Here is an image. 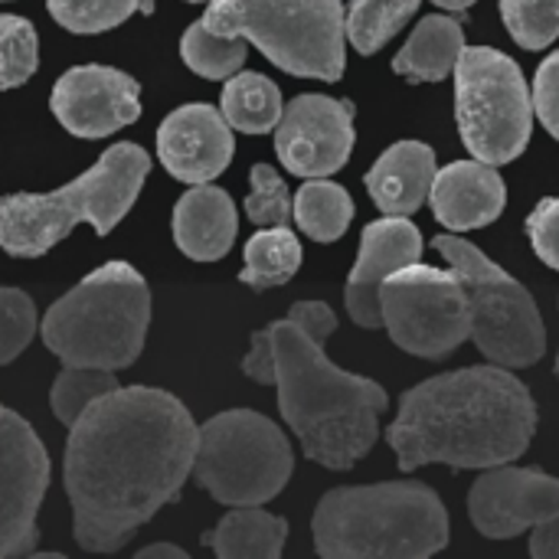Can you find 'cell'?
I'll list each match as a JSON object with an SVG mask.
<instances>
[{
    "mask_svg": "<svg viewBox=\"0 0 559 559\" xmlns=\"http://www.w3.org/2000/svg\"><path fill=\"white\" fill-rule=\"evenodd\" d=\"M200 426L187 406L151 386L111 390L72 426L66 495L82 550H121L193 475Z\"/></svg>",
    "mask_w": 559,
    "mask_h": 559,
    "instance_id": "6da1fadb",
    "label": "cell"
},
{
    "mask_svg": "<svg viewBox=\"0 0 559 559\" xmlns=\"http://www.w3.org/2000/svg\"><path fill=\"white\" fill-rule=\"evenodd\" d=\"M537 429L531 390L508 367H465L413 386L386 442L400 472L423 465L495 468L521 459Z\"/></svg>",
    "mask_w": 559,
    "mask_h": 559,
    "instance_id": "7a4b0ae2",
    "label": "cell"
},
{
    "mask_svg": "<svg viewBox=\"0 0 559 559\" xmlns=\"http://www.w3.org/2000/svg\"><path fill=\"white\" fill-rule=\"evenodd\" d=\"M265 334L275 357L278 409L305 455L331 472L354 468L380 436L386 390L334 367L324 344L292 318L269 324Z\"/></svg>",
    "mask_w": 559,
    "mask_h": 559,
    "instance_id": "3957f363",
    "label": "cell"
},
{
    "mask_svg": "<svg viewBox=\"0 0 559 559\" xmlns=\"http://www.w3.org/2000/svg\"><path fill=\"white\" fill-rule=\"evenodd\" d=\"M311 531L324 559H426L449 547L445 504L423 481L334 488Z\"/></svg>",
    "mask_w": 559,
    "mask_h": 559,
    "instance_id": "277c9868",
    "label": "cell"
},
{
    "mask_svg": "<svg viewBox=\"0 0 559 559\" xmlns=\"http://www.w3.org/2000/svg\"><path fill=\"white\" fill-rule=\"evenodd\" d=\"M151 157L138 144H111L95 167L52 193L0 197V246L16 259H36L62 242L79 223L108 236L134 206Z\"/></svg>",
    "mask_w": 559,
    "mask_h": 559,
    "instance_id": "5b68a950",
    "label": "cell"
},
{
    "mask_svg": "<svg viewBox=\"0 0 559 559\" xmlns=\"http://www.w3.org/2000/svg\"><path fill=\"white\" fill-rule=\"evenodd\" d=\"M151 324V292L128 262H105L43 318V341L66 367L124 370Z\"/></svg>",
    "mask_w": 559,
    "mask_h": 559,
    "instance_id": "8992f818",
    "label": "cell"
},
{
    "mask_svg": "<svg viewBox=\"0 0 559 559\" xmlns=\"http://www.w3.org/2000/svg\"><path fill=\"white\" fill-rule=\"evenodd\" d=\"M206 29L255 43L278 69L301 79L344 75L347 13L341 0H213Z\"/></svg>",
    "mask_w": 559,
    "mask_h": 559,
    "instance_id": "52a82bcc",
    "label": "cell"
},
{
    "mask_svg": "<svg viewBox=\"0 0 559 559\" xmlns=\"http://www.w3.org/2000/svg\"><path fill=\"white\" fill-rule=\"evenodd\" d=\"M292 468L295 455L285 432L252 409H229L200 426L193 478L219 504H265L282 495Z\"/></svg>",
    "mask_w": 559,
    "mask_h": 559,
    "instance_id": "ba28073f",
    "label": "cell"
},
{
    "mask_svg": "<svg viewBox=\"0 0 559 559\" xmlns=\"http://www.w3.org/2000/svg\"><path fill=\"white\" fill-rule=\"evenodd\" d=\"M432 246L465 285L472 341L478 350L508 370L537 364L547 350V331L531 292L459 236H436Z\"/></svg>",
    "mask_w": 559,
    "mask_h": 559,
    "instance_id": "9c48e42d",
    "label": "cell"
},
{
    "mask_svg": "<svg viewBox=\"0 0 559 559\" xmlns=\"http://www.w3.org/2000/svg\"><path fill=\"white\" fill-rule=\"evenodd\" d=\"M455 115L478 160L498 167L521 157L534 128V98L521 66L491 46H465L455 66Z\"/></svg>",
    "mask_w": 559,
    "mask_h": 559,
    "instance_id": "30bf717a",
    "label": "cell"
},
{
    "mask_svg": "<svg viewBox=\"0 0 559 559\" xmlns=\"http://www.w3.org/2000/svg\"><path fill=\"white\" fill-rule=\"evenodd\" d=\"M383 328L413 357L442 360L472 337L462 278L432 265H406L380 288Z\"/></svg>",
    "mask_w": 559,
    "mask_h": 559,
    "instance_id": "8fae6325",
    "label": "cell"
},
{
    "mask_svg": "<svg viewBox=\"0 0 559 559\" xmlns=\"http://www.w3.org/2000/svg\"><path fill=\"white\" fill-rule=\"evenodd\" d=\"M49 455L23 416L0 406V559L36 554V511L49 488Z\"/></svg>",
    "mask_w": 559,
    "mask_h": 559,
    "instance_id": "7c38bea8",
    "label": "cell"
},
{
    "mask_svg": "<svg viewBox=\"0 0 559 559\" xmlns=\"http://www.w3.org/2000/svg\"><path fill=\"white\" fill-rule=\"evenodd\" d=\"M278 160L298 177H331L354 151V105L331 95H298L275 131Z\"/></svg>",
    "mask_w": 559,
    "mask_h": 559,
    "instance_id": "4fadbf2b",
    "label": "cell"
},
{
    "mask_svg": "<svg viewBox=\"0 0 559 559\" xmlns=\"http://www.w3.org/2000/svg\"><path fill=\"white\" fill-rule=\"evenodd\" d=\"M468 518L488 540H511L559 518V481L537 468H485L468 491Z\"/></svg>",
    "mask_w": 559,
    "mask_h": 559,
    "instance_id": "5bb4252c",
    "label": "cell"
},
{
    "mask_svg": "<svg viewBox=\"0 0 559 559\" xmlns=\"http://www.w3.org/2000/svg\"><path fill=\"white\" fill-rule=\"evenodd\" d=\"M52 115L75 138H108L138 121V82L111 66H75L52 88Z\"/></svg>",
    "mask_w": 559,
    "mask_h": 559,
    "instance_id": "9a60e30c",
    "label": "cell"
},
{
    "mask_svg": "<svg viewBox=\"0 0 559 559\" xmlns=\"http://www.w3.org/2000/svg\"><path fill=\"white\" fill-rule=\"evenodd\" d=\"M233 124L210 105H183L157 128V157L183 183H210L233 160Z\"/></svg>",
    "mask_w": 559,
    "mask_h": 559,
    "instance_id": "2e32d148",
    "label": "cell"
},
{
    "mask_svg": "<svg viewBox=\"0 0 559 559\" xmlns=\"http://www.w3.org/2000/svg\"><path fill=\"white\" fill-rule=\"evenodd\" d=\"M419 255H423V236L406 216H386L364 229L360 259L347 278V298H344L350 318L360 328L367 331L383 328L380 288L393 272L416 265Z\"/></svg>",
    "mask_w": 559,
    "mask_h": 559,
    "instance_id": "e0dca14e",
    "label": "cell"
},
{
    "mask_svg": "<svg viewBox=\"0 0 559 559\" xmlns=\"http://www.w3.org/2000/svg\"><path fill=\"white\" fill-rule=\"evenodd\" d=\"M508 190L495 164L485 160H455L442 167L432 180L429 203L442 226L465 233L495 223L504 210Z\"/></svg>",
    "mask_w": 559,
    "mask_h": 559,
    "instance_id": "ac0fdd59",
    "label": "cell"
},
{
    "mask_svg": "<svg viewBox=\"0 0 559 559\" xmlns=\"http://www.w3.org/2000/svg\"><path fill=\"white\" fill-rule=\"evenodd\" d=\"M436 174V151L429 144L400 141L370 167L364 183L386 216H413L429 200Z\"/></svg>",
    "mask_w": 559,
    "mask_h": 559,
    "instance_id": "d6986e66",
    "label": "cell"
},
{
    "mask_svg": "<svg viewBox=\"0 0 559 559\" xmlns=\"http://www.w3.org/2000/svg\"><path fill=\"white\" fill-rule=\"evenodd\" d=\"M236 206L219 187L197 183L174 206V239L183 255L197 262H216L236 239Z\"/></svg>",
    "mask_w": 559,
    "mask_h": 559,
    "instance_id": "ffe728a7",
    "label": "cell"
},
{
    "mask_svg": "<svg viewBox=\"0 0 559 559\" xmlns=\"http://www.w3.org/2000/svg\"><path fill=\"white\" fill-rule=\"evenodd\" d=\"M462 49H465L462 23L445 13H436L413 29V36L393 59V69L409 82H442L459 66Z\"/></svg>",
    "mask_w": 559,
    "mask_h": 559,
    "instance_id": "44dd1931",
    "label": "cell"
},
{
    "mask_svg": "<svg viewBox=\"0 0 559 559\" xmlns=\"http://www.w3.org/2000/svg\"><path fill=\"white\" fill-rule=\"evenodd\" d=\"M288 540V524L259 504L236 508L226 514L216 531L203 534V544L213 547L219 559H278Z\"/></svg>",
    "mask_w": 559,
    "mask_h": 559,
    "instance_id": "7402d4cb",
    "label": "cell"
},
{
    "mask_svg": "<svg viewBox=\"0 0 559 559\" xmlns=\"http://www.w3.org/2000/svg\"><path fill=\"white\" fill-rule=\"evenodd\" d=\"M282 92L259 72H236L223 88V115L236 131L265 134L282 121Z\"/></svg>",
    "mask_w": 559,
    "mask_h": 559,
    "instance_id": "603a6c76",
    "label": "cell"
},
{
    "mask_svg": "<svg viewBox=\"0 0 559 559\" xmlns=\"http://www.w3.org/2000/svg\"><path fill=\"white\" fill-rule=\"evenodd\" d=\"M301 265V242L288 226H265L262 233H255L246 242V265L239 272V278L255 288H278L285 282L295 278Z\"/></svg>",
    "mask_w": 559,
    "mask_h": 559,
    "instance_id": "cb8c5ba5",
    "label": "cell"
},
{
    "mask_svg": "<svg viewBox=\"0 0 559 559\" xmlns=\"http://www.w3.org/2000/svg\"><path fill=\"white\" fill-rule=\"evenodd\" d=\"M295 219L314 242H334L354 219V200L341 183L314 177L295 197Z\"/></svg>",
    "mask_w": 559,
    "mask_h": 559,
    "instance_id": "d4e9b609",
    "label": "cell"
},
{
    "mask_svg": "<svg viewBox=\"0 0 559 559\" xmlns=\"http://www.w3.org/2000/svg\"><path fill=\"white\" fill-rule=\"evenodd\" d=\"M246 52H249V46L242 36H219V33L206 29L203 20L193 23L180 39L183 62L203 79H233L242 69Z\"/></svg>",
    "mask_w": 559,
    "mask_h": 559,
    "instance_id": "484cf974",
    "label": "cell"
},
{
    "mask_svg": "<svg viewBox=\"0 0 559 559\" xmlns=\"http://www.w3.org/2000/svg\"><path fill=\"white\" fill-rule=\"evenodd\" d=\"M419 10V0H354L347 13V39L370 56L396 36V29Z\"/></svg>",
    "mask_w": 559,
    "mask_h": 559,
    "instance_id": "4316f807",
    "label": "cell"
},
{
    "mask_svg": "<svg viewBox=\"0 0 559 559\" xmlns=\"http://www.w3.org/2000/svg\"><path fill=\"white\" fill-rule=\"evenodd\" d=\"M115 370H98V367H66L56 383H52V413L59 423L72 426L95 400L105 393L118 390V380L111 377Z\"/></svg>",
    "mask_w": 559,
    "mask_h": 559,
    "instance_id": "83f0119b",
    "label": "cell"
},
{
    "mask_svg": "<svg viewBox=\"0 0 559 559\" xmlns=\"http://www.w3.org/2000/svg\"><path fill=\"white\" fill-rule=\"evenodd\" d=\"M501 16L524 49H544L559 36V0H501Z\"/></svg>",
    "mask_w": 559,
    "mask_h": 559,
    "instance_id": "f1b7e54d",
    "label": "cell"
},
{
    "mask_svg": "<svg viewBox=\"0 0 559 559\" xmlns=\"http://www.w3.org/2000/svg\"><path fill=\"white\" fill-rule=\"evenodd\" d=\"M36 72V29L29 20L0 16V92L26 82Z\"/></svg>",
    "mask_w": 559,
    "mask_h": 559,
    "instance_id": "f546056e",
    "label": "cell"
},
{
    "mask_svg": "<svg viewBox=\"0 0 559 559\" xmlns=\"http://www.w3.org/2000/svg\"><path fill=\"white\" fill-rule=\"evenodd\" d=\"M141 0H49V13L72 33H102L121 26Z\"/></svg>",
    "mask_w": 559,
    "mask_h": 559,
    "instance_id": "4dcf8cb0",
    "label": "cell"
},
{
    "mask_svg": "<svg viewBox=\"0 0 559 559\" xmlns=\"http://www.w3.org/2000/svg\"><path fill=\"white\" fill-rule=\"evenodd\" d=\"M246 216L255 226H288L295 216V200L285 180L269 164L252 167V193L246 197Z\"/></svg>",
    "mask_w": 559,
    "mask_h": 559,
    "instance_id": "1f68e13d",
    "label": "cell"
},
{
    "mask_svg": "<svg viewBox=\"0 0 559 559\" xmlns=\"http://www.w3.org/2000/svg\"><path fill=\"white\" fill-rule=\"evenodd\" d=\"M36 334V308L20 288H0V364L20 357Z\"/></svg>",
    "mask_w": 559,
    "mask_h": 559,
    "instance_id": "d6a6232c",
    "label": "cell"
},
{
    "mask_svg": "<svg viewBox=\"0 0 559 559\" xmlns=\"http://www.w3.org/2000/svg\"><path fill=\"white\" fill-rule=\"evenodd\" d=\"M527 233L534 252L559 272V197H547L537 203V210L527 216Z\"/></svg>",
    "mask_w": 559,
    "mask_h": 559,
    "instance_id": "836d02e7",
    "label": "cell"
},
{
    "mask_svg": "<svg viewBox=\"0 0 559 559\" xmlns=\"http://www.w3.org/2000/svg\"><path fill=\"white\" fill-rule=\"evenodd\" d=\"M534 108L544 128L559 141V52L547 56L534 75Z\"/></svg>",
    "mask_w": 559,
    "mask_h": 559,
    "instance_id": "e575fe53",
    "label": "cell"
},
{
    "mask_svg": "<svg viewBox=\"0 0 559 559\" xmlns=\"http://www.w3.org/2000/svg\"><path fill=\"white\" fill-rule=\"evenodd\" d=\"M288 318L298 321V324H301L314 341H321V344L337 331V314H334L324 301H298V305H292Z\"/></svg>",
    "mask_w": 559,
    "mask_h": 559,
    "instance_id": "d590c367",
    "label": "cell"
},
{
    "mask_svg": "<svg viewBox=\"0 0 559 559\" xmlns=\"http://www.w3.org/2000/svg\"><path fill=\"white\" fill-rule=\"evenodd\" d=\"M242 370L255 383H265V386L275 383V357H272V344H269V334L265 331H255L252 334V350L246 354Z\"/></svg>",
    "mask_w": 559,
    "mask_h": 559,
    "instance_id": "8d00e7d4",
    "label": "cell"
},
{
    "mask_svg": "<svg viewBox=\"0 0 559 559\" xmlns=\"http://www.w3.org/2000/svg\"><path fill=\"white\" fill-rule=\"evenodd\" d=\"M531 554L537 559H559V518L540 524V527H534Z\"/></svg>",
    "mask_w": 559,
    "mask_h": 559,
    "instance_id": "74e56055",
    "label": "cell"
},
{
    "mask_svg": "<svg viewBox=\"0 0 559 559\" xmlns=\"http://www.w3.org/2000/svg\"><path fill=\"white\" fill-rule=\"evenodd\" d=\"M138 559H187V554L180 547H170V544H154V547H144Z\"/></svg>",
    "mask_w": 559,
    "mask_h": 559,
    "instance_id": "f35d334b",
    "label": "cell"
},
{
    "mask_svg": "<svg viewBox=\"0 0 559 559\" xmlns=\"http://www.w3.org/2000/svg\"><path fill=\"white\" fill-rule=\"evenodd\" d=\"M432 3H439L442 10H468L475 0H432Z\"/></svg>",
    "mask_w": 559,
    "mask_h": 559,
    "instance_id": "ab89813d",
    "label": "cell"
},
{
    "mask_svg": "<svg viewBox=\"0 0 559 559\" xmlns=\"http://www.w3.org/2000/svg\"><path fill=\"white\" fill-rule=\"evenodd\" d=\"M141 13H154V0H141Z\"/></svg>",
    "mask_w": 559,
    "mask_h": 559,
    "instance_id": "60d3db41",
    "label": "cell"
},
{
    "mask_svg": "<svg viewBox=\"0 0 559 559\" xmlns=\"http://www.w3.org/2000/svg\"><path fill=\"white\" fill-rule=\"evenodd\" d=\"M190 3H206V0H190ZM210 3H213V0H210Z\"/></svg>",
    "mask_w": 559,
    "mask_h": 559,
    "instance_id": "b9f144b4",
    "label": "cell"
},
{
    "mask_svg": "<svg viewBox=\"0 0 559 559\" xmlns=\"http://www.w3.org/2000/svg\"><path fill=\"white\" fill-rule=\"evenodd\" d=\"M557 377H559V357H557Z\"/></svg>",
    "mask_w": 559,
    "mask_h": 559,
    "instance_id": "7bdbcfd3",
    "label": "cell"
}]
</instances>
